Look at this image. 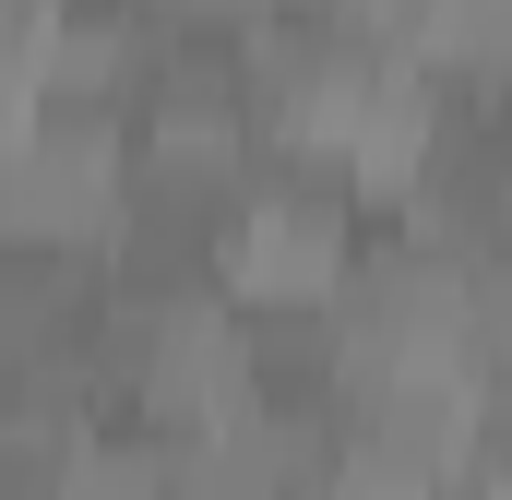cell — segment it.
<instances>
[{"label": "cell", "instance_id": "2", "mask_svg": "<svg viewBox=\"0 0 512 500\" xmlns=\"http://www.w3.org/2000/svg\"><path fill=\"white\" fill-rule=\"evenodd\" d=\"M477 441H501V393L465 370H382L346 381V417H334V477L346 500H429Z\"/></svg>", "mask_w": 512, "mask_h": 500}, {"label": "cell", "instance_id": "4", "mask_svg": "<svg viewBox=\"0 0 512 500\" xmlns=\"http://www.w3.org/2000/svg\"><path fill=\"white\" fill-rule=\"evenodd\" d=\"M405 239L453 250V262H501L512 250V143H501V108L489 96H453L441 120H429V143H417V167L393 179L382 203Z\"/></svg>", "mask_w": 512, "mask_h": 500}, {"label": "cell", "instance_id": "3", "mask_svg": "<svg viewBox=\"0 0 512 500\" xmlns=\"http://www.w3.org/2000/svg\"><path fill=\"white\" fill-rule=\"evenodd\" d=\"M453 310H465V262L429 239H405L393 215H370L346 262L322 274V322H334V358L346 381H382V370H453Z\"/></svg>", "mask_w": 512, "mask_h": 500}, {"label": "cell", "instance_id": "5", "mask_svg": "<svg viewBox=\"0 0 512 500\" xmlns=\"http://www.w3.org/2000/svg\"><path fill=\"white\" fill-rule=\"evenodd\" d=\"M48 500H167V453H155V429H131V417H84V429L60 441Z\"/></svg>", "mask_w": 512, "mask_h": 500}, {"label": "cell", "instance_id": "1", "mask_svg": "<svg viewBox=\"0 0 512 500\" xmlns=\"http://www.w3.org/2000/svg\"><path fill=\"white\" fill-rule=\"evenodd\" d=\"M358 227H370V191H358L346 155H322V143H251L215 286L227 298H322V274L346 262Z\"/></svg>", "mask_w": 512, "mask_h": 500}]
</instances>
